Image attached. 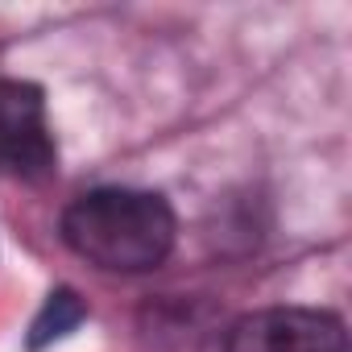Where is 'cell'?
<instances>
[{
  "instance_id": "4",
  "label": "cell",
  "mask_w": 352,
  "mask_h": 352,
  "mask_svg": "<svg viewBox=\"0 0 352 352\" xmlns=\"http://www.w3.org/2000/svg\"><path fill=\"white\" fill-rule=\"evenodd\" d=\"M87 311H83V302H79V294L75 290H54L50 298H46V307L38 311V319H34V331H30V348H46L50 340H63L67 331H75L79 327V319H83Z\"/></svg>"
},
{
  "instance_id": "2",
  "label": "cell",
  "mask_w": 352,
  "mask_h": 352,
  "mask_svg": "<svg viewBox=\"0 0 352 352\" xmlns=\"http://www.w3.org/2000/svg\"><path fill=\"white\" fill-rule=\"evenodd\" d=\"M58 162L46 120V96L30 79H0V170L17 179H46Z\"/></svg>"
},
{
  "instance_id": "1",
  "label": "cell",
  "mask_w": 352,
  "mask_h": 352,
  "mask_svg": "<svg viewBox=\"0 0 352 352\" xmlns=\"http://www.w3.org/2000/svg\"><path fill=\"white\" fill-rule=\"evenodd\" d=\"M63 241L112 274H145L174 249V212L153 191L100 187L63 212Z\"/></svg>"
},
{
  "instance_id": "3",
  "label": "cell",
  "mask_w": 352,
  "mask_h": 352,
  "mask_svg": "<svg viewBox=\"0 0 352 352\" xmlns=\"http://www.w3.org/2000/svg\"><path fill=\"white\" fill-rule=\"evenodd\" d=\"M348 336L331 311L270 307L232 323L224 352H344Z\"/></svg>"
}]
</instances>
